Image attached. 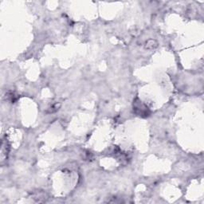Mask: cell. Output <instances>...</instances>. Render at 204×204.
Returning <instances> with one entry per match:
<instances>
[{
    "instance_id": "2",
    "label": "cell",
    "mask_w": 204,
    "mask_h": 204,
    "mask_svg": "<svg viewBox=\"0 0 204 204\" xmlns=\"http://www.w3.org/2000/svg\"><path fill=\"white\" fill-rule=\"evenodd\" d=\"M8 152H9V147H8V143L6 140H3L2 141V148H1V158L2 161L4 160H6L7 158Z\"/></svg>"
},
{
    "instance_id": "4",
    "label": "cell",
    "mask_w": 204,
    "mask_h": 204,
    "mask_svg": "<svg viewBox=\"0 0 204 204\" xmlns=\"http://www.w3.org/2000/svg\"><path fill=\"white\" fill-rule=\"evenodd\" d=\"M60 106H61V104H60L59 103H55V104L51 105V107H50V108H48L47 112H48V113H53V112H57V111L59 109Z\"/></svg>"
},
{
    "instance_id": "1",
    "label": "cell",
    "mask_w": 204,
    "mask_h": 204,
    "mask_svg": "<svg viewBox=\"0 0 204 204\" xmlns=\"http://www.w3.org/2000/svg\"><path fill=\"white\" fill-rule=\"evenodd\" d=\"M133 111L137 115L142 117H147L148 116H150L151 113L148 106L138 98L133 101Z\"/></svg>"
},
{
    "instance_id": "5",
    "label": "cell",
    "mask_w": 204,
    "mask_h": 204,
    "mask_svg": "<svg viewBox=\"0 0 204 204\" xmlns=\"http://www.w3.org/2000/svg\"><path fill=\"white\" fill-rule=\"evenodd\" d=\"M6 98H7V100H10V102L14 103L18 99V97L16 96V95L12 92H7V94H6Z\"/></svg>"
},
{
    "instance_id": "3",
    "label": "cell",
    "mask_w": 204,
    "mask_h": 204,
    "mask_svg": "<svg viewBox=\"0 0 204 204\" xmlns=\"http://www.w3.org/2000/svg\"><path fill=\"white\" fill-rule=\"evenodd\" d=\"M158 42L155 39H149L145 43V48L146 50H155L156 48L158 47Z\"/></svg>"
}]
</instances>
